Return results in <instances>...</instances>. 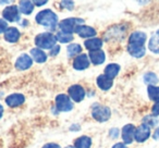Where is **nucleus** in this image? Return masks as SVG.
I'll list each match as a JSON object with an SVG mask.
<instances>
[{
	"mask_svg": "<svg viewBox=\"0 0 159 148\" xmlns=\"http://www.w3.org/2000/svg\"><path fill=\"white\" fill-rule=\"evenodd\" d=\"M148 91V96H149V99H152V101H156L158 102L159 101V87L158 86H148L147 88Z\"/></svg>",
	"mask_w": 159,
	"mask_h": 148,
	"instance_id": "24",
	"label": "nucleus"
},
{
	"mask_svg": "<svg viewBox=\"0 0 159 148\" xmlns=\"http://www.w3.org/2000/svg\"><path fill=\"white\" fill-rule=\"evenodd\" d=\"M144 123L147 124L148 126H154L155 124L157 123V120L152 117H146L145 119H144Z\"/></svg>",
	"mask_w": 159,
	"mask_h": 148,
	"instance_id": "28",
	"label": "nucleus"
},
{
	"mask_svg": "<svg viewBox=\"0 0 159 148\" xmlns=\"http://www.w3.org/2000/svg\"><path fill=\"white\" fill-rule=\"evenodd\" d=\"M154 138L155 139H158L159 138V128H157L156 131H155V133H154Z\"/></svg>",
	"mask_w": 159,
	"mask_h": 148,
	"instance_id": "36",
	"label": "nucleus"
},
{
	"mask_svg": "<svg viewBox=\"0 0 159 148\" xmlns=\"http://www.w3.org/2000/svg\"><path fill=\"white\" fill-rule=\"evenodd\" d=\"M82 23H84L83 19H77V18L66 19V20L61 21V22L59 23V29H61V32L72 34L73 32H75V29H76L77 26L82 25Z\"/></svg>",
	"mask_w": 159,
	"mask_h": 148,
	"instance_id": "4",
	"label": "nucleus"
},
{
	"mask_svg": "<svg viewBox=\"0 0 159 148\" xmlns=\"http://www.w3.org/2000/svg\"><path fill=\"white\" fill-rule=\"evenodd\" d=\"M119 71H120L119 64H116V63L108 64V65L106 66V69H105V75L108 78H110V80H113V78L118 75Z\"/></svg>",
	"mask_w": 159,
	"mask_h": 148,
	"instance_id": "18",
	"label": "nucleus"
},
{
	"mask_svg": "<svg viewBox=\"0 0 159 148\" xmlns=\"http://www.w3.org/2000/svg\"><path fill=\"white\" fill-rule=\"evenodd\" d=\"M33 60L29 55H22L18 58L16 62V68L19 70H26V69L31 68Z\"/></svg>",
	"mask_w": 159,
	"mask_h": 148,
	"instance_id": "12",
	"label": "nucleus"
},
{
	"mask_svg": "<svg viewBox=\"0 0 159 148\" xmlns=\"http://www.w3.org/2000/svg\"><path fill=\"white\" fill-rule=\"evenodd\" d=\"M73 66H74L75 70L82 71L85 70L89 66V56L86 55H81L77 56L76 58L73 61Z\"/></svg>",
	"mask_w": 159,
	"mask_h": 148,
	"instance_id": "10",
	"label": "nucleus"
},
{
	"mask_svg": "<svg viewBox=\"0 0 159 148\" xmlns=\"http://www.w3.org/2000/svg\"><path fill=\"white\" fill-rule=\"evenodd\" d=\"M110 135H111V137H113V138L118 137V135H119V130H118V128H112V130L110 131Z\"/></svg>",
	"mask_w": 159,
	"mask_h": 148,
	"instance_id": "33",
	"label": "nucleus"
},
{
	"mask_svg": "<svg viewBox=\"0 0 159 148\" xmlns=\"http://www.w3.org/2000/svg\"><path fill=\"white\" fill-rule=\"evenodd\" d=\"M58 42L60 43H69L71 40H73V35L70 33H64V32H58L56 35Z\"/></svg>",
	"mask_w": 159,
	"mask_h": 148,
	"instance_id": "25",
	"label": "nucleus"
},
{
	"mask_svg": "<svg viewBox=\"0 0 159 148\" xmlns=\"http://www.w3.org/2000/svg\"><path fill=\"white\" fill-rule=\"evenodd\" d=\"M59 51H60V47L59 46H55L50 50V56H56L58 52H59Z\"/></svg>",
	"mask_w": 159,
	"mask_h": 148,
	"instance_id": "32",
	"label": "nucleus"
},
{
	"mask_svg": "<svg viewBox=\"0 0 159 148\" xmlns=\"http://www.w3.org/2000/svg\"><path fill=\"white\" fill-rule=\"evenodd\" d=\"M150 136V126H148L147 124L143 123L142 125H139V128L135 130V135L134 138L139 143H143L146 139H148V137Z\"/></svg>",
	"mask_w": 159,
	"mask_h": 148,
	"instance_id": "7",
	"label": "nucleus"
},
{
	"mask_svg": "<svg viewBox=\"0 0 159 148\" xmlns=\"http://www.w3.org/2000/svg\"><path fill=\"white\" fill-rule=\"evenodd\" d=\"M112 148H128L125 145H124L123 143H118V144H116L115 146H113Z\"/></svg>",
	"mask_w": 159,
	"mask_h": 148,
	"instance_id": "35",
	"label": "nucleus"
},
{
	"mask_svg": "<svg viewBox=\"0 0 159 148\" xmlns=\"http://www.w3.org/2000/svg\"><path fill=\"white\" fill-rule=\"evenodd\" d=\"M56 107L59 111L62 112H66V111H71L73 109V104L71 101L70 97L64 94H60L56 97Z\"/></svg>",
	"mask_w": 159,
	"mask_h": 148,
	"instance_id": "6",
	"label": "nucleus"
},
{
	"mask_svg": "<svg viewBox=\"0 0 159 148\" xmlns=\"http://www.w3.org/2000/svg\"><path fill=\"white\" fill-rule=\"evenodd\" d=\"M144 81H145V83L149 84V86L150 85L154 86V84L158 83V78H157V75L154 74V73H147V74H145V76H144Z\"/></svg>",
	"mask_w": 159,
	"mask_h": 148,
	"instance_id": "27",
	"label": "nucleus"
},
{
	"mask_svg": "<svg viewBox=\"0 0 159 148\" xmlns=\"http://www.w3.org/2000/svg\"><path fill=\"white\" fill-rule=\"evenodd\" d=\"M35 20L38 24L43 25V26H46V27H48V29H55L58 23V16H57V14L51 11V10L46 9V10L40 11L39 13L36 16Z\"/></svg>",
	"mask_w": 159,
	"mask_h": 148,
	"instance_id": "2",
	"label": "nucleus"
},
{
	"mask_svg": "<svg viewBox=\"0 0 159 148\" xmlns=\"http://www.w3.org/2000/svg\"><path fill=\"white\" fill-rule=\"evenodd\" d=\"M145 42H146V34L143 32H134L131 34L129 39L128 51L130 55L134 58H142L145 55Z\"/></svg>",
	"mask_w": 159,
	"mask_h": 148,
	"instance_id": "1",
	"label": "nucleus"
},
{
	"mask_svg": "<svg viewBox=\"0 0 159 148\" xmlns=\"http://www.w3.org/2000/svg\"><path fill=\"white\" fill-rule=\"evenodd\" d=\"M75 33L79 34L81 37L83 38H87V37H93L96 35V31L95 29L91 26H86V25H80L75 29Z\"/></svg>",
	"mask_w": 159,
	"mask_h": 148,
	"instance_id": "14",
	"label": "nucleus"
},
{
	"mask_svg": "<svg viewBox=\"0 0 159 148\" xmlns=\"http://www.w3.org/2000/svg\"><path fill=\"white\" fill-rule=\"evenodd\" d=\"M47 1H34V5H37V6H43V5H46Z\"/></svg>",
	"mask_w": 159,
	"mask_h": 148,
	"instance_id": "37",
	"label": "nucleus"
},
{
	"mask_svg": "<svg viewBox=\"0 0 159 148\" xmlns=\"http://www.w3.org/2000/svg\"><path fill=\"white\" fill-rule=\"evenodd\" d=\"M135 130H136V128H135L134 125H132V124H128V125H125L122 128V138H123L124 143L125 144L132 143L133 138H134V135H135Z\"/></svg>",
	"mask_w": 159,
	"mask_h": 148,
	"instance_id": "11",
	"label": "nucleus"
},
{
	"mask_svg": "<svg viewBox=\"0 0 159 148\" xmlns=\"http://www.w3.org/2000/svg\"><path fill=\"white\" fill-rule=\"evenodd\" d=\"M57 43V38L53 34L46 32L35 37V44L42 49H52Z\"/></svg>",
	"mask_w": 159,
	"mask_h": 148,
	"instance_id": "3",
	"label": "nucleus"
},
{
	"mask_svg": "<svg viewBox=\"0 0 159 148\" xmlns=\"http://www.w3.org/2000/svg\"><path fill=\"white\" fill-rule=\"evenodd\" d=\"M92 139L89 136H81L75 141V148H89Z\"/></svg>",
	"mask_w": 159,
	"mask_h": 148,
	"instance_id": "22",
	"label": "nucleus"
},
{
	"mask_svg": "<svg viewBox=\"0 0 159 148\" xmlns=\"http://www.w3.org/2000/svg\"><path fill=\"white\" fill-rule=\"evenodd\" d=\"M66 148H74V147H72V146H68V147H66Z\"/></svg>",
	"mask_w": 159,
	"mask_h": 148,
	"instance_id": "39",
	"label": "nucleus"
},
{
	"mask_svg": "<svg viewBox=\"0 0 159 148\" xmlns=\"http://www.w3.org/2000/svg\"><path fill=\"white\" fill-rule=\"evenodd\" d=\"M81 51H82V48H81V46L77 45V44H72L68 47L69 57H74V56H76L77 53L81 52Z\"/></svg>",
	"mask_w": 159,
	"mask_h": 148,
	"instance_id": "26",
	"label": "nucleus"
},
{
	"mask_svg": "<svg viewBox=\"0 0 159 148\" xmlns=\"http://www.w3.org/2000/svg\"><path fill=\"white\" fill-rule=\"evenodd\" d=\"M43 148H60V146L57 145V144L50 143V144H46Z\"/></svg>",
	"mask_w": 159,
	"mask_h": 148,
	"instance_id": "34",
	"label": "nucleus"
},
{
	"mask_svg": "<svg viewBox=\"0 0 159 148\" xmlns=\"http://www.w3.org/2000/svg\"><path fill=\"white\" fill-rule=\"evenodd\" d=\"M148 47H149L150 51H152L155 53H159V31L152 34V36L150 37Z\"/></svg>",
	"mask_w": 159,
	"mask_h": 148,
	"instance_id": "20",
	"label": "nucleus"
},
{
	"mask_svg": "<svg viewBox=\"0 0 159 148\" xmlns=\"http://www.w3.org/2000/svg\"><path fill=\"white\" fill-rule=\"evenodd\" d=\"M84 45L86 47V49H89V51H95L102 48V40L99 39V38H92V39L85 40Z\"/></svg>",
	"mask_w": 159,
	"mask_h": 148,
	"instance_id": "19",
	"label": "nucleus"
},
{
	"mask_svg": "<svg viewBox=\"0 0 159 148\" xmlns=\"http://www.w3.org/2000/svg\"><path fill=\"white\" fill-rule=\"evenodd\" d=\"M2 114H3V108H2V106L0 105V118L2 117Z\"/></svg>",
	"mask_w": 159,
	"mask_h": 148,
	"instance_id": "38",
	"label": "nucleus"
},
{
	"mask_svg": "<svg viewBox=\"0 0 159 148\" xmlns=\"http://www.w3.org/2000/svg\"><path fill=\"white\" fill-rule=\"evenodd\" d=\"M61 5L63 8H66V9H69V10H72L73 8H74V3L72 2V1H61Z\"/></svg>",
	"mask_w": 159,
	"mask_h": 148,
	"instance_id": "30",
	"label": "nucleus"
},
{
	"mask_svg": "<svg viewBox=\"0 0 159 148\" xmlns=\"http://www.w3.org/2000/svg\"><path fill=\"white\" fill-rule=\"evenodd\" d=\"M96 82H97L98 87H99L100 89H102V91H108V89H110L113 84V81L108 78L106 75H99L97 78Z\"/></svg>",
	"mask_w": 159,
	"mask_h": 148,
	"instance_id": "17",
	"label": "nucleus"
},
{
	"mask_svg": "<svg viewBox=\"0 0 159 148\" xmlns=\"http://www.w3.org/2000/svg\"><path fill=\"white\" fill-rule=\"evenodd\" d=\"M69 95L74 101L81 102L85 97V91L81 85H73L69 87Z\"/></svg>",
	"mask_w": 159,
	"mask_h": 148,
	"instance_id": "8",
	"label": "nucleus"
},
{
	"mask_svg": "<svg viewBox=\"0 0 159 148\" xmlns=\"http://www.w3.org/2000/svg\"><path fill=\"white\" fill-rule=\"evenodd\" d=\"M25 101V97L22 94H12L6 98V104L9 107H18Z\"/></svg>",
	"mask_w": 159,
	"mask_h": 148,
	"instance_id": "13",
	"label": "nucleus"
},
{
	"mask_svg": "<svg viewBox=\"0 0 159 148\" xmlns=\"http://www.w3.org/2000/svg\"><path fill=\"white\" fill-rule=\"evenodd\" d=\"M31 55H32V57L34 58V60H35L36 62H38V63H43V62H45L47 60L46 53H45L43 50H40V49H38V48L32 49Z\"/></svg>",
	"mask_w": 159,
	"mask_h": 148,
	"instance_id": "21",
	"label": "nucleus"
},
{
	"mask_svg": "<svg viewBox=\"0 0 159 148\" xmlns=\"http://www.w3.org/2000/svg\"><path fill=\"white\" fill-rule=\"evenodd\" d=\"M89 59L94 64L98 65V64L104 63V61L106 60V55L102 49H98L95 51H89Z\"/></svg>",
	"mask_w": 159,
	"mask_h": 148,
	"instance_id": "15",
	"label": "nucleus"
},
{
	"mask_svg": "<svg viewBox=\"0 0 159 148\" xmlns=\"http://www.w3.org/2000/svg\"><path fill=\"white\" fill-rule=\"evenodd\" d=\"M3 18L9 22H16L20 20V13H19V8L16 6H9L2 12Z\"/></svg>",
	"mask_w": 159,
	"mask_h": 148,
	"instance_id": "9",
	"label": "nucleus"
},
{
	"mask_svg": "<svg viewBox=\"0 0 159 148\" xmlns=\"http://www.w3.org/2000/svg\"><path fill=\"white\" fill-rule=\"evenodd\" d=\"M92 115H93L94 119H96L99 122H105L108 121L109 118L111 115V111L108 107L102 106V105H95L93 107V110H92Z\"/></svg>",
	"mask_w": 159,
	"mask_h": 148,
	"instance_id": "5",
	"label": "nucleus"
},
{
	"mask_svg": "<svg viewBox=\"0 0 159 148\" xmlns=\"http://www.w3.org/2000/svg\"><path fill=\"white\" fill-rule=\"evenodd\" d=\"M20 38V32L16 27H9L5 33V39L9 43H16Z\"/></svg>",
	"mask_w": 159,
	"mask_h": 148,
	"instance_id": "16",
	"label": "nucleus"
},
{
	"mask_svg": "<svg viewBox=\"0 0 159 148\" xmlns=\"http://www.w3.org/2000/svg\"><path fill=\"white\" fill-rule=\"evenodd\" d=\"M152 114H154V115H159V101L156 102V104L152 106Z\"/></svg>",
	"mask_w": 159,
	"mask_h": 148,
	"instance_id": "31",
	"label": "nucleus"
},
{
	"mask_svg": "<svg viewBox=\"0 0 159 148\" xmlns=\"http://www.w3.org/2000/svg\"><path fill=\"white\" fill-rule=\"evenodd\" d=\"M8 29V23L5 20L0 19V34L6 33V31Z\"/></svg>",
	"mask_w": 159,
	"mask_h": 148,
	"instance_id": "29",
	"label": "nucleus"
},
{
	"mask_svg": "<svg viewBox=\"0 0 159 148\" xmlns=\"http://www.w3.org/2000/svg\"><path fill=\"white\" fill-rule=\"evenodd\" d=\"M19 7H20V11L22 12L23 14H31L34 10V6L31 1L26 0V1H20L19 3Z\"/></svg>",
	"mask_w": 159,
	"mask_h": 148,
	"instance_id": "23",
	"label": "nucleus"
}]
</instances>
